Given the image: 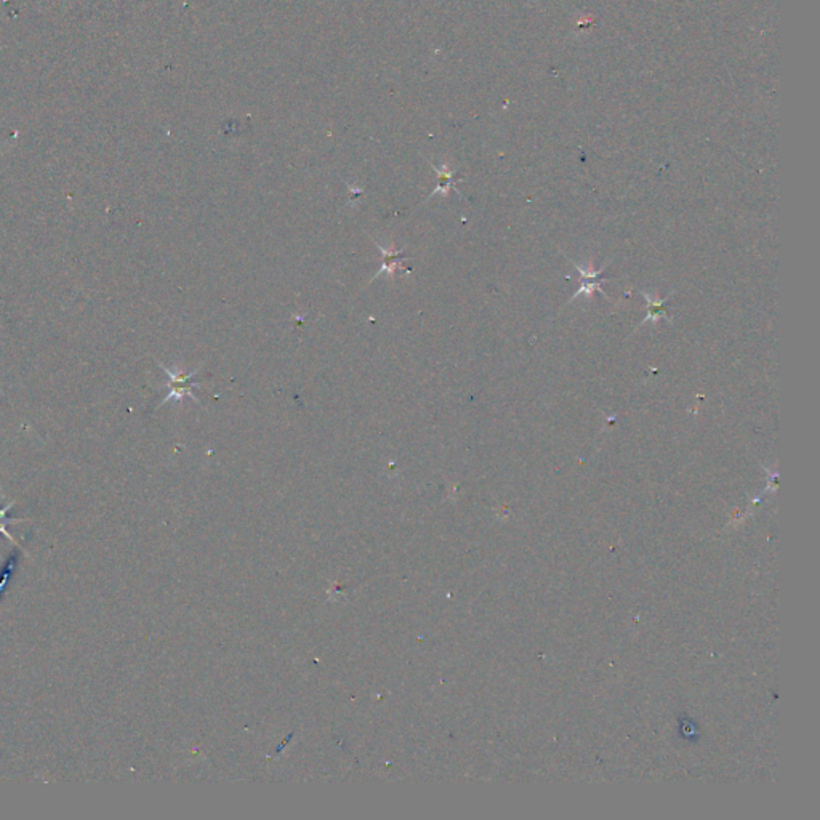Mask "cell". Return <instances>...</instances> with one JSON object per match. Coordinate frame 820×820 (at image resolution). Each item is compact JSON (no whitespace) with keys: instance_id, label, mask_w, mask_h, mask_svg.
<instances>
[{"instance_id":"obj_3","label":"cell","mask_w":820,"mask_h":820,"mask_svg":"<svg viewBox=\"0 0 820 820\" xmlns=\"http://www.w3.org/2000/svg\"><path fill=\"white\" fill-rule=\"evenodd\" d=\"M431 167H433V170L438 173V188L431 192L430 197H433L434 194H438V192H443V194L447 196L450 189H455L457 178H455L454 172H452L445 164L443 167H436V165L431 164Z\"/></svg>"},{"instance_id":"obj_5","label":"cell","mask_w":820,"mask_h":820,"mask_svg":"<svg viewBox=\"0 0 820 820\" xmlns=\"http://www.w3.org/2000/svg\"><path fill=\"white\" fill-rule=\"evenodd\" d=\"M16 563H18V553L11 554L10 559L7 561V563H5L2 572H0V596H2L5 587H7L11 572H13L16 568Z\"/></svg>"},{"instance_id":"obj_4","label":"cell","mask_w":820,"mask_h":820,"mask_svg":"<svg viewBox=\"0 0 820 820\" xmlns=\"http://www.w3.org/2000/svg\"><path fill=\"white\" fill-rule=\"evenodd\" d=\"M643 295L646 297L649 308H648V316L643 319L641 324H646L649 321L655 322V321H659L660 317H667V312H665V310H663V305H665L667 300H659L655 297H650L649 293H643Z\"/></svg>"},{"instance_id":"obj_6","label":"cell","mask_w":820,"mask_h":820,"mask_svg":"<svg viewBox=\"0 0 820 820\" xmlns=\"http://www.w3.org/2000/svg\"><path fill=\"white\" fill-rule=\"evenodd\" d=\"M18 521H23V520H10V517H8V520H4V521H0V534H4L5 537H7V539H8V540H10L11 544H13V545H18V544H16V540L13 539V537H11V535L7 532V526H8V524H11V522H18Z\"/></svg>"},{"instance_id":"obj_2","label":"cell","mask_w":820,"mask_h":820,"mask_svg":"<svg viewBox=\"0 0 820 820\" xmlns=\"http://www.w3.org/2000/svg\"><path fill=\"white\" fill-rule=\"evenodd\" d=\"M373 242H375L380 253H382V257H383V266L377 271V274L373 276V279H377V277L382 273H388L390 277H393L397 269L407 271V269H404V264H402L404 260H407V257L404 255V252L396 250L394 247H391V249H385V247L382 244H378L377 240H373Z\"/></svg>"},{"instance_id":"obj_1","label":"cell","mask_w":820,"mask_h":820,"mask_svg":"<svg viewBox=\"0 0 820 820\" xmlns=\"http://www.w3.org/2000/svg\"><path fill=\"white\" fill-rule=\"evenodd\" d=\"M158 364H159L160 369L167 373V377H168V383L165 385V388L168 390V394L164 397V399H162V402L159 404V407L160 406H165V404L170 402V401L182 402L183 397H186V396L191 397V399L194 401V402H199V399L194 396V393H192V388H194V387H201V383L196 382V378H194L197 375L199 369H194V370L189 372V373H184L182 370H172V369H168V367H165L162 363H158Z\"/></svg>"}]
</instances>
